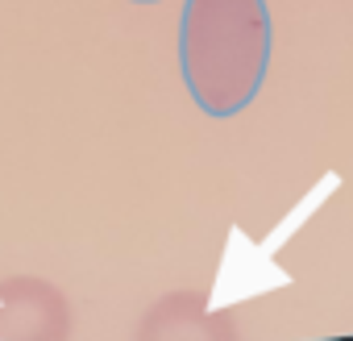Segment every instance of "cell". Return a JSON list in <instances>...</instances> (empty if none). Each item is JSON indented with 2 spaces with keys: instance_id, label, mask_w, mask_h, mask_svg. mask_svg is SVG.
<instances>
[{
  "instance_id": "1",
  "label": "cell",
  "mask_w": 353,
  "mask_h": 341,
  "mask_svg": "<svg viewBox=\"0 0 353 341\" xmlns=\"http://www.w3.org/2000/svg\"><path fill=\"white\" fill-rule=\"evenodd\" d=\"M179 71L200 113L216 121L245 113L270 71L266 0H183Z\"/></svg>"
},
{
  "instance_id": "2",
  "label": "cell",
  "mask_w": 353,
  "mask_h": 341,
  "mask_svg": "<svg viewBox=\"0 0 353 341\" xmlns=\"http://www.w3.org/2000/svg\"><path fill=\"white\" fill-rule=\"evenodd\" d=\"M133 5H158V0H133Z\"/></svg>"
}]
</instances>
